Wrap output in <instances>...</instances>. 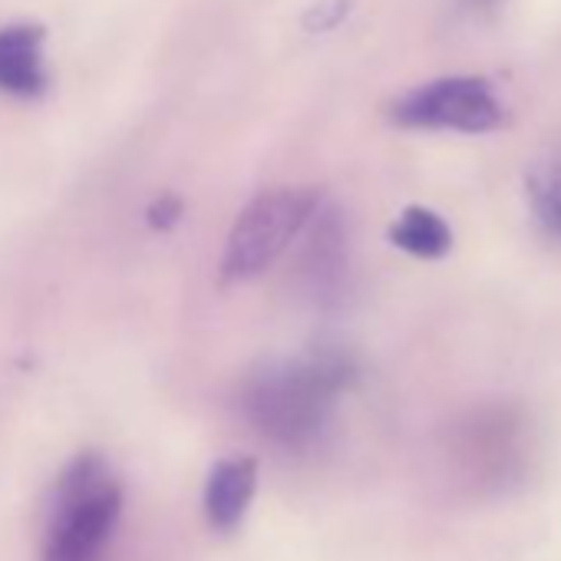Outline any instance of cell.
<instances>
[{"label": "cell", "instance_id": "cell-1", "mask_svg": "<svg viewBox=\"0 0 561 561\" xmlns=\"http://www.w3.org/2000/svg\"><path fill=\"white\" fill-rule=\"evenodd\" d=\"M354 370L337 354L271 364L241 390L248 423L280 449H305L328 430Z\"/></svg>", "mask_w": 561, "mask_h": 561}, {"label": "cell", "instance_id": "cell-2", "mask_svg": "<svg viewBox=\"0 0 561 561\" xmlns=\"http://www.w3.org/2000/svg\"><path fill=\"white\" fill-rule=\"evenodd\" d=\"M123 512V495L100 456H80L57 479L44 561H100Z\"/></svg>", "mask_w": 561, "mask_h": 561}, {"label": "cell", "instance_id": "cell-3", "mask_svg": "<svg viewBox=\"0 0 561 561\" xmlns=\"http://www.w3.org/2000/svg\"><path fill=\"white\" fill-rule=\"evenodd\" d=\"M318 208H321V195L308 188H277V192L257 195L238 215L228 234L221 274L228 280H244L271 267L305 234Z\"/></svg>", "mask_w": 561, "mask_h": 561}, {"label": "cell", "instance_id": "cell-4", "mask_svg": "<svg viewBox=\"0 0 561 561\" xmlns=\"http://www.w3.org/2000/svg\"><path fill=\"white\" fill-rule=\"evenodd\" d=\"M397 126L407 129H449V133H492L502 126L505 110L499 93L482 77H443L403 93L390 110Z\"/></svg>", "mask_w": 561, "mask_h": 561}, {"label": "cell", "instance_id": "cell-5", "mask_svg": "<svg viewBox=\"0 0 561 561\" xmlns=\"http://www.w3.org/2000/svg\"><path fill=\"white\" fill-rule=\"evenodd\" d=\"M47 31L41 24H8L0 27V93L34 100L47 90L44 64Z\"/></svg>", "mask_w": 561, "mask_h": 561}, {"label": "cell", "instance_id": "cell-6", "mask_svg": "<svg viewBox=\"0 0 561 561\" xmlns=\"http://www.w3.org/2000/svg\"><path fill=\"white\" fill-rule=\"evenodd\" d=\"M254 485H257L254 459H221L205 485V515L211 528L231 531L244 518Z\"/></svg>", "mask_w": 561, "mask_h": 561}, {"label": "cell", "instance_id": "cell-7", "mask_svg": "<svg viewBox=\"0 0 561 561\" xmlns=\"http://www.w3.org/2000/svg\"><path fill=\"white\" fill-rule=\"evenodd\" d=\"M390 241L397 248H403L407 254H416V257H443L453 248V231L436 211L413 205L393 221Z\"/></svg>", "mask_w": 561, "mask_h": 561}, {"label": "cell", "instance_id": "cell-8", "mask_svg": "<svg viewBox=\"0 0 561 561\" xmlns=\"http://www.w3.org/2000/svg\"><path fill=\"white\" fill-rule=\"evenodd\" d=\"M525 188L538 228L551 238H561V162H538L528 172Z\"/></svg>", "mask_w": 561, "mask_h": 561}, {"label": "cell", "instance_id": "cell-9", "mask_svg": "<svg viewBox=\"0 0 561 561\" xmlns=\"http://www.w3.org/2000/svg\"><path fill=\"white\" fill-rule=\"evenodd\" d=\"M347 11H351V0H321V4L308 14L305 24L311 31H331L347 18Z\"/></svg>", "mask_w": 561, "mask_h": 561}, {"label": "cell", "instance_id": "cell-10", "mask_svg": "<svg viewBox=\"0 0 561 561\" xmlns=\"http://www.w3.org/2000/svg\"><path fill=\"white\" fill-rule=\"evenodd\" d=\"M469 4H476V8H492L495 0H469Z\"/></svg>", "mask_w": 561, "mask_h": 561}]
</instances>
